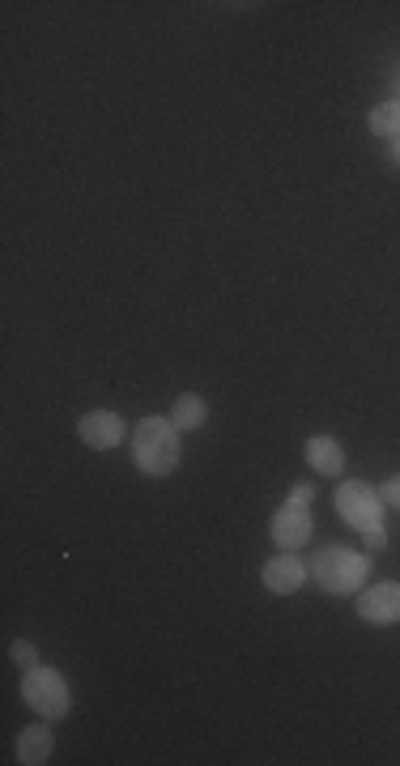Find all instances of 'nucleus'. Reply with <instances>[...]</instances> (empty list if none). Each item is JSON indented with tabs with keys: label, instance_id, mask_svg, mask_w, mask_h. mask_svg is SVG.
Returning <instances> with one entry per match:
<instances>
[{
	"label": "nucleus",
	"instance_id": "nucleus-16",
	"mask_svg": "<svg viewBox=\"0 0 400 766\" xmlns=\"http://www.w3.org/2000/svg\"><path fill=\"white\" fill-rule=\"evenodd\" d=\"M290 498H294V503H307V507H311V485L299 482L294 490H290Z\"/></svg>",
	"mask_w": 400,
	"mask_h": 766
},
{
	"label": "nucleus",
	"instance_id": "nucleus-4",
	"mask_svg": "<svg viewBox=\"0 0 400 766\" xmlns=\"http://www.w3.org/2000/svg\"><path fill=\"white\" fill-rule=\"evenodd\" d=\"M337 511H341L346 524H353L358 533H367V528H376L383 520V498L367 482H346L337 490Z\"/></svg>",
	"mask_w": 400,
	"mask_h": 766
},
{
	"label": "nucleus",
	"instance_id": "nucleus-14",
	"mask_svg": "<svg viewBox=\"0 0 400 766\" xmlns=\"http://www.w3.org/2000/svg\"><path fill=\"white\" fill-rule=\"evenodd\" d=\"M379 498H383L388 507H397V511H400V473H397V477H388V482H383V490H379Z\"/></svg>",
	"mask_w": 400,
	"mask_h": 766
},
{
	"label": "nucleus",
	"instance_id": "nucleus-9",
	"mask_svg": "<svg viewBox=\"0 0 400 766\" xmlns=\"http://www.w3.org/2000/svg\"><path fill=\"white\" fill-rule=\"evenodd\" d=\"M302 452H307V464H311L316 473H324V477H337V473L346 468V452H341V443H337L332 434H311Z\"/></svg>",
	"mask_w": 400,
	"mask_h": 766
},
{
	"label": "nucleus",
	"instance_id": "nucleus-15",
	"mask_svg": "<svg viewBox=\"0 0 400 766\" xmlns=\"http://www.w3.org/2000/svg\"><path fill=\"white\" fill-rule=\"evenodd\" d=\"M367 550H383L388 545V533H383V524H376V528H367Z\"/></svg>",
	"mask_w": 400,
	"mask_h": 766
},
{
	"label": "nucleus",
	"instance_id": "nucleus-5",
	"mask_svg": "<svg viewBox=\"0 0 400 766\" xmlns=\"http://www.w3.org/2000/svg\"><path fill=\"white\" fill-rule=\"evenodd\" d=\"M273 545L277 550H302L307 541H311V533H316V524H311V511H307V503H286V507L273 515Z\"/></svg>",
	"mask_w": 400,
	"mask_h": 766
},
{
	"label": "nucleus",
	"instance_id": "nucleus-6",
	"mask_svg": "<svg viewBox=\"0 0 400 766\" xmlns=\"http://www.w3.org/2000/svg\"><path fill=\"white\" fill-rule=\"evenodd\" d=\"M77 434H81V443H86V447H94V452H111V447H120V443H124V417H120V413H111V409H94V413H86V417L77 422Z\"/></svg>",
	"mask_w": 400,
	"mask_h": 766
},
{
	"label": "nucleus",
	"instance_id": "nucleus-3",
	"mask_svg": "<svg viewBox=\"0 0 400 766\" xmlns=\"http://www.w3.org/2000/svg\"><path fill=\"white\" fill-rule=\"evenodd\" d=\"M22 698L26 707L39 715V719H64L69 715V707H73V694H69V682L60 677V668H43V664H34V668H26L22 677Z\"/></svg>",
	"mask_w": 400,
	"mask_h": 766
},
{
	"label": "nucleus",
	"instance_id": "nucleus-17",
	"mask_svg": "<svg viewBox=\"0 0 400 766\" xmlns=\"http://www.w3.org/2000/svg\"><path fill=\"white\" fill-rule=\"evenodd\" d=\"M392 158H397V162H400V132H397V137H392Z\"/></svg>",
	"mask_w": 400,
	"mask_h": 766
},
{
	"label": "nucleus",
	"instance_id": "nucleus-2",
	"mask_svg": "<svg viewBox=\"0 0 400 766\" xmlns=\"http://www.w3.org/2000/svg\"><path fill=\"white\" fill-rule=\"evenodd\" d=\"M311 575L332 596H353L358 587L367 584V575H371V558L358 554V550H346V545H328L311 562Z\"/></svg>",
	"mask_w": 400,
	"mask_h": 766
},
{
	"label": "nucleus",
	"instance_id": "nucleus-7",
	"mask_svg": "<svg viewBox=\"0 0 400 766\" xmlns=\"http://www.w3.org/2000/svg\"><path fill=\"white\" fill-rule=\"evenodd\" d=\"M358 617L371 626H397L400 622V584H379L367 587L358 596Z\"/></svg>",
	"mask_w": 400,
	"mask_h": 766
},
{
	"label": "nucleus",
	"instance_id": "nucleus-1",
	"mask_svg": "<svg viewBox=\"0 0 400 766\" xmlns=\"http://www.w3.org/2000/svg\"><path fill=\"white\" fill-rule=\"evenodd\" d=\"M132 460L141 473L167 477L179 468V426L171 417H141L132 431Z\"/></svg>",
	"mask_w": 400,
	"mask_h": 766
},
{
	"label": "nucleus",
	"instance_id": "nucleus-11",
	"mask_svg": "<svg viewBox=\"0 0 400 766\" xmlns=\"http://www.w3.org/2000/svg\"><path fill=\"white\" fill-rule=\"evenodd\" d=\"M204 417H209V405L200 401L197 392H183L176 401V409H171V422H176L179 431H200L204 426Z\"/></svg>",
	"mask_w": 400,
	"mask_h": 766
},
{
	"label": "nucleus",
	"instance_id": "nucleus-12",
	"mask_svg": "<svg viewBox=\"0 0 400 766\" xmlns=\"http://www.w3.org/2000/svg\"><path fill=\"white\" fill-rule=\"evenodd\" d=\"M371 132H376V137H397L400 132V99L383 102V107L371 111Z\"/></svg>",
	"mask_w": 400,
	"mask_h": 766
},
{
	"label": "nucleus",
	"instance_id": "nucleus-8",
	"mask_svg": "<svg viewBox=\"0 0 400 766\" xmlns=\"http://www.w3.org/2000/svg\"><path fill=\"white\" fill-rule=\"evenodd\" d=\"M260 579H264V587H269L273 596H290V592H299L302 579H307V566H302L299 558H290V554H277L273 562H264Z\"/></svg>",
	"mask_w": 400,
	"mask_h": 766
},
{
	"label": "nucleus",
	"instance_id": "nucleus-13",
	"mask_svg": "<svg viewBox=\"0 0 400 766\" xmlns=\"http://www.w3.org/2000/svg\"><path fill=\"white\" fill-rule=\"evenodd\" d=\"M13 661L22 664V668H34V664H39V652H34L26 638H18V643H13Z\"/></svg>",
	"mask_w": 400,
	"mask_h": 766
},
{
	"label": "nucleus",
	"instance_id": "nucleus-10",
	"mask_svg": "<svg viewBox=\"0 0 400 766\" xmlns=\"http://www.w3.org/2000/svg\"><path fill=\"white\" fill-rule=\"evenodd\" d=\"M48 724H34V728H26L22 737H18V763L22 766H43L51 758V749H56V733H51Z\"/></svg>",
	"mask_w": 400,
	"mask_h": 766
}]
</instances>
